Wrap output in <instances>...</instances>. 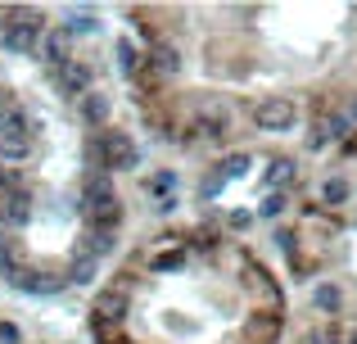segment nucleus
I'll list each match as a JSON object with an SVG mask.
<instances>
[{
    "mask_svg": "<svg viewBox=\"0 0 357 344\" xmlns=\"http://www.w3.org/2000/svg\"><path fill=\"white\" fill-rule=\"evenodd\" d=\"M82 213H86L91 227H118L122 222V200L105 177H86V186H82Z\"/></svg>",
    "mask_w": 357,
    "mask_h": 344,
    "instance_id": "1",
    "label": "nucleus"
},
{
    "mask_svg": "<svg viewBox=\"0 0 357 344\" xmlns=\"http://www.w3.org/2000/svg\"><path fill=\"white\" fill-rule=\"evenodd\" d=\"M41 41H45L41 18H36V14H14V18L5 23L0 50H5V54H32V50H41Z\"/></svg>",
    "mask_w": 357,
    "mask_h": 344,
    "instance_id": "2",
    "label": "nucleus"
},
{
    "mask_svg": "<svg viewBox=\"0 0 357 344\" xmlns=\"http://www.w3.org/2000/svg\"><path fill=\"white\" fill-rule=\"evenodd\" d=\"M298 123V105L289 96H267L253 105V127L258 132H294Z\"/></svg>",
    "mask_w": 357,
    "mask_h": 344,
    "instance_id": "3",
    "label": "nucleus"
},
{
    "mask_svg": "<svg viewBox=\"0 0 357 344\" xmlns=\"http://www.w3.org/2000/svg\"><path fill=\"white\" fill-rule=\"evenodd\" d=\"M105 141V159H109V168L114 172H131V168H140V150H136V141H131L127 132H105L100 136Z\"/></svg>",
    "mask_w": 357,
    "mask_h": 344,
    "instance_id": "4",
    "label": "nucleus"
},
{
    "mask_svg": "<svg viewBox=\"0 0 357 344\" xmlns=\"http://www.w3.org/2000/svg\"><path fill=\"white\" fill-rule=\"evenodd\" d=\"M54 82H59V91H63V96H73V100L91 96V68H86V63H77V59H73L68 68L54 73Z\"/></svg>",
    "mask_w": 357,
    "mask_h": 344,
    "instance_id": "5",
    "label": "nucleus"
},
{
    "mask_svg": "<svg viewBox=\"0 0 357 344\" xmlns=\"http://www.w3.org/2000/svg\"><path fill=\"white\" fill-rule=\"evenodd\" d=\"M63 281L68 276H50V272H32V267H23V272L14 276V285L23 294H59L63 290Z\"/></svg>",
    "mask_w": 357,
    "mask_h": 344,
    "instance_id": "6",
    "label": "nucleus"
},
{
    "mask_svg": "<svg viewBox=\"0 0 357 344\" xmlns=\"http://www.w3.org/2000/svg\"><path fill=\"white\" fill-rule=\"evenodd\" d=\"M118 249V227H91V236H86V245H82V254L86 258H109Z\"/></svg>",
    "mask_w": 357,
    "mask_h": 344,
    "instance_id": "7",
    "label": "nucleus"
},
{
    "mask_svg": "<svg viewBox=\"0 0 357 344\" xmlns=\"http://www.w3.org/2000/svg\"><path fill=\"white\" fill-rule=\"evenodd\" d=\"M41 59L50 63L54 73L68 68V63H73V54H68V32H45V41H41Z\"/></svg>",
    "mask_w": 357,
    "mask_h": 344,
    "instance_id": "8",
    "label": "nucleus"
},
{
    "mask_svg": "<svg viewBox=\"0 0 357 344\" xmlns=\"http://www.w3.org/2000/svg\"><path fill=\"white\" fill-rule=\"evenodd\" d=\"M77 114H82V123H91V127H105V123H109V96H100V91L82 96V100H77Z\"/></svg>",
    "mask_w": 357,
    "mask_h": 344,
    "instance_id": "9",
    "label": "nucleus"
},
{
    "mask_svg": "<svg viewBox=\"0 0 357 344\" xmlns=\"http://www.w3.org/2000/svg\"><path fill=\"white\" fill-rule=\"evenodd\" d=\"M149 59H154V68L163 73V77H172V73L181 68V50H176L172 41H158L154 50H149Z\"/></svg>",
    "mask_w": 357,
    "mask_h": 344,
    "instance_id": "10",
    "label": "nucleus"
},
{
    "mask_svg": "<svg viewBox=\"0 0 357 344\" xmlns=\"http://www.w3.org/2000/svg\"><path fill=\"white\" fill-rule=\"evenodd\" d=\"M344 132H349V114H331V118H321V123H317V136H312V141L326 145V141H340Z\"/></svg>",
    "mask_w": 357,
    "mask_h": 344,
    "instance_id": "11",
    "label": "nucleus"
},
{
    "mask_svg": "<svg viewBox=\"0 0 357 344\" xmlns=\"http://www.w3.org/2000/svg\"><path fill=\"white\" fill-rule=\"evenodd\" d=\"M294 159H276L271 163V172H267V186H271V195H285V186L294 181Z\"/></svg>",
    "mask_w": 357,
    "mask_h": 344,
    "instance_id": "12",
    "label": "nucleus"
},
{
    "mask_svg": "<svg viewBox=\"0 0 357 344\" xmlns=\"http://www.w3.org/2000/svg\"><path fill=\"white\" fill-rule=\"evenodd\" d=\"M0 141H32V127H27V114H9L5 123H0Z\"/></svg>",
    "mask_w": 357,
    "mask_h": 344,
    "instance_id": "13",
    "label": "nucleus"
},
{
    "mask_svg": "<svg viewBox=\"0 0 357 344\" xmlns=\"http://www.w3.org/2000/svg\"><path fill=\"white\" fill-rule=\"evenodd\" d=\"M312 304H317V313H340V304H344V290H340V285H317Z\"/></svg>",
    "mask_w": 357,
    "mask_h": 344,
    "instance_id": "14",
    "label": "nucleus"
},
{
    "mask_svg": "<svg viewBox=\"0 0 357 344\" xmlns=\"http://www.w3.org/2000/svg\"><path fill=\"white\" fill-rule=\"evenodd\" d=\"M96 258H86V254H77V258H73V267H68V281H77V285H91V281H96Z\"/></svg>",
    "mask_w": 357,
    "mask_h": 344,
    "instance_id": "15",
    "label": "nucleus"
},
{
    "mask_svg": "<svg viewBox=\"0 0 357 344\" xmlns=\"http://www.w3.org/2000/svg\"><path fill=\"white\" fill-rule=\"evenodd\" d=\"M18 272H23V263H18V249L9 245L5 236H0V276H9V281H14Z\"/></svg>",
    "mask_w": 357,
    "mask_h": 344,
    "instance_id": "16",
    "label": "nucleus"
},
{
    "mask_svg": "<svg viewBox=\"0 0 357 344\" xmlns=\"http://www.w3.org/2000/svg\"><path fill=\"white\" fill-rule=\"evenodd\" d=\"M199 127H204L208 136H227V127H231L227 109H208V114H199Z\"/></svg>",
    "mask_w": 357,
    "mask_h": 344,
    "instance_id": "17",
    "label": "nucleus"
},
{
    "mask_svg": "<svg viewBox=\"0 0 357 344\" xmlns=\"http://www.w3.org/2000/svg\"><path fill=\"white\" fill-rule=\"evenodd\" d=\"M114 54H118V68H122V73H136L140 59H136V45H131L127 36H118V41H114Z\"/></svg>",
    "mask_w": 357,
    "mask_h": 344,
    "instance_id": "18",
    "label": "nucleus"
},
{
    "mask_svg": "<svg viewBox=\"0 0 357 344\" xmlns=\"http://www.w3.org/2000/svg\"><path fill=\"white\" fill-rule=\"evenodd\" d=\"M249 163H253L249 154L236 150V154H227V159H222V168H218V172H222V177H244V172H249Z\"/></svg>",
    "mask_w": 357,
    "mask_h": 344,
    "instance_id": "19",
    "label": "nucleus"
},
{
    "mask_svg": "<svg viewBox=\"0 0 357 344\" xmlns=\"http://www.w3.org/2000/svg\"><path fill=\"white\" fill-rule=\"evenodd\" d=\"M321 200L326 204H344L349 200V181H344V177H331V181L321 186Z\"/></svg>",
    "mask_w": 357,
    "mask_h": 344,
    "instance_id": "20",
    "label": "nucleus"
},
{
    "mask_svg": "<svg viewBox=\"0 0 357 344\" xmlns=\"http://www.w3.org/2000/svg\"><path fill=\"white\" fill-rule=\"evenodd\" d=\"M86 36V32H96V14H77V9H73L68 14V36Z\"/></svg>",
    "mask_w": 357,
    "mask_h": 344,
    "instance_id": "21",
    "label": "nucleus"
},
{
    "mask_svg": "<svg viewBox=\"0 0 357 344\" xmlns=\"http://www.w3.org/2000/svg\"><path fill=\"white\" fill-rule=\"evenodd\" d=\"M285 195H267V200L258 204V218H280V213H285Z\"/></svg>",
    "mask_w": 357,
    "mask_h": 344,
    "instance_id": "22",
    "label": "nucleus"
},
{
    "mask_svg": "<svg viewBox=\"0 0 357 344\" xmlns=\"http://www.w3.org/2000/svg\"><path fill=\"white\" fill-rule=\"evenodd\" d=\"M86 168H109V159H105V141H86Z\"/></svg>",
    "mask_w": 357,
    "mask_h": 344,
    "instance_id": "23",
    "label": "nucleus"
},
{
    "mask_svg": "<svg viewBox=\"0 0 357 344\" xmlns=\"http://www.w3.org/2000/svg\"><path fill=\"white\" fill-rule=\"evenodd\" d=\"M27 213H32V209H27V195H14V200H9V222H14V227H23Z\"/></svg>",
    "mask_w": 357,
    "mask_h": 344,
    "instance_id": "24",
    "label": "nucleus"
},
{
    "mask_svg": "<svg viewBox=\"0 0 357 344\" xmlns=\"http://www.w3.org/2000/svg\"><path fill=\"white\" fill-rule=\"evenodd\" d=\"M27 150H32V141H0V154H5V159H23Z\"/></svg>",
    "mask_w": 357,
    "mask_h": 344,
    "instance_id": "25",
    "label": "nucleus"
},
{
    "mask_svg": "<svg viewBox=\"0 0 357 344\" xmlns=\"http://www.w3.org/2000/svg\"><path fill=\"white\" fill-rule=\"evenodd\" d=\"M181 263H185V254H163V258H154L149 267H154V272H172V267H181Z\"/></svg>",
    "mask_w": 357,
    "mask_h": 344,
    "instance_id": "26",
    "label": "nucleus"
},
{
    "mask_svg": "<svg viewBox=\"0 0 357 344\" xmlns=\"http://www.w3.org/2000/svg\"><path fill=\"white\" fill-rule=\"evenodd\" d=\"M23 336H18V327L14 322H0V344H18Z\"/></svg>",
    "mask_w": 357,
    "mask_h": 344,
    "instance_id": "27",
    "label": "nucleus"
},
{
    "mask_svg": "<svg viewBox=\"0 0 357 344\" xmlns=\"http://www.w3.org/2000/svg\"><path fill=\"white\" fill-rule=\"evenodd\" d=\"M149 186H154V190H167V186H172V172H158V177H154Z\"/></svg>",
    "mask_w": 357,
    "mask_h": 344,
    "instance_id": "28",
    "label": "nucleus"
},
{
    "mask_svg": "<svg viewBox=\"0 0 357 344\" xmlns=\"http://www.w3.org/2000/svg\"><path fill=\"white\" fill-rule=\"evenodd\" d=\"M9 114H14V109H9V96H5V91H0V123H5Z\"/></svg>",
    "mask_w": 357,
    "mask_h": 344,
    "instance_id": "29",
    "label": "nucleus"
},
{
    "mask_svg": "<svg viewBox=\"0 0 357 344\" xmlns=\"http://www.w3.org/2000/svg\"><path fill=\"white\" fill-rule=\"evenodd\" d=\"M0 36H5V18H0Z\"/></svg>",
    "mask_w": 357,
    "mask_h": 344,
    "instance_id": "30",
    "label": "nucleus"
}]
</instances>
